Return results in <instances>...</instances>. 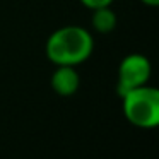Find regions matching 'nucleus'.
<instances>
[{"label": "nucleus", "mask_w": 159, "mask_h": 159, "mask_svg": "<svg viewBox=\"0 0 159 159\" xmlns=\"http://www.w3.org/2000/svg\"><path fill=\"white\" fill-rule=\"evenodd\" d=\"M93 28L96 29L101 34H106V33H111L115 28H116V14L108 7H99L94 9L93 14Z\"/></svg>", "instance_id": "obj_5"}, {"label": "nucleus", "mask_w": 159, "mask_h": 159, "mask_svg": "<svg viewBox=\"0 0 159 159\" xmlns=\"http://www.w3.org/2000/svg\"><path fill=\"white\" fill-rule=\"evenodd\" d=\"M84 4V7H87V9H99V7H108V5L113 2V0H80Z\"/></svg>", "instance_id": "obj_6"}, {"label": "nucleus", "mask_w": 159, "mask_h": 159, "mask_svg": "<svg viewBox=\"0 0 159 159\" xmlns=\"http://www.w3.org/2000/svg\"><path fill=\"white\" fill-rule=\"evenodd\" d=\"M123 115L139 128H156L159 123V91L151 86H139L121 96Z\"/></svg>", "instance_id": "obj_2"}, {"label": "nucleus", "mask_w": 159, "mask_h": 159, "mask_svg": "<svg viewBox=\"0 0 159 159\" xmlns=\"http://www.w3.org/2000/svg\"><path fill=\"white\" fill-rule=\"evenodd\" d=\"M151 62L145 55H140V53L127 55L118 67V96H123L127 91L147 84L149 77H151Z\"/></svg>", "instance_id": "obj_3"}, {"label": "nucleus", "mask_w": 159, "mask_h": 159, "mask_svg": "<svg viewBox=\"0 0 159 159\" xmlns=\"http://www.w3.org/2000/svg\"><path fill=\"white\" fill-rule=\"evenodd\" d=\"M142 4L149 5V7H157L159 5V0H140Z\"/></svg>", "instance_id": "obj_7"}, {"label": "nucleus", "mask_w": 159, "mask_h": 159, "mask_svg": "<svg viewBox=\"0 0 159 159\" xmlns=\"http://www.w3.org/2000/svg\"><path fill=\"white\" fill-rule=\"evenodd\" d=\"M94 50V39L86 28L65 26L52 33L46 41V57L55 65L75 67L84 63Z\"/></svg>", "instance_id": "obj_1"}, {"label": "nucleus", "mask_w": 159, "mask_h": 159, "mask_svg": "<svg viewBox=\"0 0 159 159\" xmlns=\"http://www.w3.org/2000/svg\"><path fill=\"white\" fill-rule=\"evenodd\" d=\"M79 74L70 65H58V69L52 75V87L60 96H72L79 89Z\"/></svg>", "instance_id": "obj_4"}]
</instances>
